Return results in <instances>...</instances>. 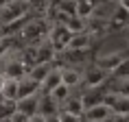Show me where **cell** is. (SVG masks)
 <instances>
[{
  "label": "cell",
  "instance_id": "44dd1931",
  "mask_svg": "<svg viewBox=\"0 0 129 122\" xmlns=\"http://www.w3.org/2000/svg\"><path fill=\"white\" fill-rule=\"evenodd\" d=\"M11 122H31V115L22 113V111H15V113L11 115Z\"/></svg>",
  "mask_w": 129,
  "mask_h": 122
},
{
  "label": "cell",
  "instance_id": "3957f363",
  "mask_svg": "<svg viewBox=\"0 0 129 122\" xmlns=\"http://www.w3.org/2000/svg\"><path fill=\"white\" fill-rule=\"evenodd\" d=\"M129 57V46L125 48V50H116V52H107V54H99L94 59V63L99 66V68H103L105 72H107L109 76H112V72H114L118 66H120L122 61Z\"/></svg>",
  "mask_w": 129,
  "mask_h": 122
},
{
  "label": "cell",
  "instance_id": "7402d4cb",
  "mask_svg": "<svg viewBox=\"0 0 129 122\" xmlns=\"http://www.w3.org/2000/svg\"><path fill=\"white\" fill-rule=\"evenodd\" d=\"M116 2H118V5H120V7H125L129 11V0H116Z\"/></svg>",
  "mask_w": 129,
  "mask_h": 122
},
{
  "label": "cell",
  "instance_id": "6da1fadb",
  "mask_svg": "<svg viewBox=\"0 0 129 122\" xmlns=\"http://www.w3.org/2000/svg\"><path fill=\"white\" fill-rule=\"evenodd\" d=\"M83 120H85V122H114V120L118 122V120H122V118L118 113H114L112 105L105 100V102L94 105V107L83 109Z\"/></svg>",
  "mask_w": 129,
  "mask_h": 122
},
{
  "label": "cell",
  "instance_id": "8fae6325",
  "mask_svg": "<svg viewBox=\"0 0 129 122\" xmlns=\"http://www.w3.org/2000/svg\"><path fill=\"white\" fill-rule=\"evenodd\" d=\"M61 81V68L59 66H53L50 68V72H48L46 76H44V81H42V92H53Z\"/></svg>",
  "mask_w": 129,
  "mask_h": 122
},
{
  "label": "cell",
  "instance_id": "8992f818",
  "mask_svg": "<svg viewBox=\"0 0 129 122\" xmlns=\"http://www.w3.org/2000/svg\"><path fill=\"white\" fill-rule=\"evenodd\" d=\"M24 13V5L22 2H15V0H11L9 5H5V7H0V24H9V22H15L20 20Z\"/></svg>",
  "mask_w": 129,
  "mask_h": 122
},
{
  "label": "cell",
  "instance_id": "5b68a950",
  "mask_svg": "<svg viewBox=\"0 0 129 122\" xmlns=\"http://www.w3.org/2000/svg\"><path fill=\"white\" fill-rule=\"evenodd\" d=\"M59 100L55 98L50 92H40V111L42 115H46V120H57V113H59Z\"/></svg>",
  "mask_w": 129,
  "mask_h": 122
},
{
  "label": "cell",
  "instance_id": "ba28073f",
  "mask_svg": "<svg viewBox=\"0 0 129 122\" xmlns=\"http://www.w3.org/2000/svg\"><path fill=\"white\" fill-rule=\"evenodd\" d=\"M40 92H42V83L31 79L28 74H24L18 81V98H22V96H33V94H40Z\"/></svg>",
  "mask_w": 129,
  "mask_h": 122
},
{
  "label": "cell",
  "instance_id": "e0dca14e",
  "mask_svg": "<svg viewBox=\"0 0 129 122\" xmlns=\"http://www.w3.org/2000/svg\"><path fill=\"white\" fill-rule=\"evenodd\" d=\"M63 24H66V26H68L72 33H81V31H85V28H88V20H85V18H79L77 13H75V15H70V18L63 22Z\"/></svg>",
  "mask_w": 129,
  "mask_h": 122
},
{
  "label": "cell",
  "instance_id": "603a6c76",
  "mask_svg": "<svg viewBox=\"0 0 129 122\" xmlns=\"http://www.w3.org/2000/svg\"><path fill=\"white\" fill-rule=\"evenodd\" d=\"M125 35H127V41H129V26L125 28Z\"/></svg>",
  "mask_w": 129,
  "mask_h": 122
},
{
  "label": "cell",
  "instance_id": "52a82bcc",
  "mask_svg": "<svg viewBox=\"0 0 129 122\" xmlns=\"http://www.w3.org/2000/svg\"><path fill=\"white\" fill-rule=\"evenodd\" d=\"M61 68V81L66 83L68 87H79V85H83V70L77 68V66H59Z\"/></svg>",
  "mask_w": 129,
  "mask_h": 122
},
{
  "label": "cell",
  "instance_id": "2e32d148",
  "mask_svg": "<svg viewBox=\"0 0 129 122\" xmlns=\"http://www.w3.org/2000/svg\"><path fill=\"white\" fill-rule=\"evenodd\" d=\"M55 63H35V66H31V68H28V72L26 74L31 76V79H35V81H44V76L48 74V72H50V68H53Z\"/></svg>",
  "mask_w": 129,
  "mask_h": 122
},
{
  "label": "cell",
  "instance_id": "ac0fdd59",
  "mask_svg": "<svg viewBox=\"0 0 129 122\" xmlns=\"http://www.w3.org/2000/svg\"><path fill=\"white\" fill-rule=\"evenodd\" d=\"M109 89L129 96V76H120V79H112L109 76Z\"/></svg>",
  "mask_w": 129,
  "mask_h": 122
},
{
  "label": "cell",
  "instance_id": "9a60e30c",
  "mask_svg": "<svg viewBox=\"0 0 129 122\" xmlns=\"http://www.w3.org/2000/svg\"><path fill=\"white\" fill-rule=\"evenodd\" d=\"M15 111H18L15 100H9V98H2L0 100V122H11V115Z\"/></svg>",
  "mask_w": 129,
  "mask_h": 122
},
{
  "label": "cell",
  "instance_id": "30bf717a",
  "mask_svg": "<svg viewBox=\"0 0 129 122\" xmlns=\"http://www.w3.org/2000/svg\"><path fill=\"white\" fill-rule=\"evenodd\" d=\"M94 37H96L94 31H92V28H85V31H81V33H75V35H72L68 48H92Z\"/></svg>",
  "mask_w": 129,
  "mask_h": 122
},
{
  "label": "cell",
  "instance_id": "ffe728a7",
  "mask_svg": "<svg viewBox=\"0 0 129 122\" xmlns=\"http://www.w3.org/2000/svg\"><path fill=\"white\" fill-rule=\"evenodd\" d=\"M81 120H83L81 113H72L66 109H59V113H57V122H81Z\"/></svg>",
  "mask_w": 129,
  "mask_h": 122
},
{
  "label": "cell",
  "instance_id": "d6986e66",
  "mask_svg": "<svg viewBox=\"0 0 129 122\" xmlns=\"http://www.w3.org/2000/svg\"><path fill=\"white\" fill-rule=\"evenodd\" d=\"M50 94H53L55 98L59 100V105H61V102H63V100H66V98H68L70 94H72V87H68L66 83H59V85H57V87H55L53 92H50Z\"/></svg>",
  "mask_w": 129,
  "mask_h": 122
},
{
  "label": "cell",
  "instance_id": "4fadbf2b",
  "mask_svg": "<svg viewBox=\"0 0 129 122\" xmlns=\"http://www.w3.org/2000/svg\"><path fill=\"white\" fill-rule=\"evenodd\" d=\"M18 81L20 79H13V76H5V81L0 85V92L5 98L9 100H18Z\"/></svg>",
  "mask_w": 129,
  "mask_h": 122
},
{
  "label": "cell",
  "instance_id": "277c9868",
  "mask_svg": "<svg viewBox=\"0 0 129 122\" xmlns=\"http://www.w3.org/2000/svg\"><path fill=\"white\" fill-rule=\"evenodd\" d=\"M109 81V74L103 68H99L94 61L83 66V87H94V85H105Z\"/></svg>",
  "mask_w": 129,
  "mask_h": 122
},
{
  "label": "cell",
  "instance_id": "7c38bea8",
  "mask_svg": "<svg viewBox=\"0 0 129 122\" xmlns=\"http://www.w3.org/2000/svg\"><path fill=\"white\" fill-rule=\"evenodd\" d=\"M99 2H101V0H77L75 13L79 15V18H85V20H90V18L94 15L96 7H99Z\"/></svg>",
  "mask_w": 129,
  "mask_h": 122
},
{
  "label": "cell",
  "instance_id": "5bb4252c",
  "mask_svg": "<svg viewBox=\"0 0 129 122\" xmlns=\"http://www.w3.org/2000/svg\"><path fill=\"white\" fill-rule=\"evenodd\" d=\"M61 109L72 111V113H81L83 115V102H81V94H70L66 100L61 102Z\"/></svg>",
  "mask_w": 129,
  "mask_h": 122
},
{
  "label": "cell",
  "instance_id": "7a4b0ae2",
  "mask_svg": "<svg viewBox=\"0 0 129 122\" xmlns=\"http://www.w3.org/2000/svg\"><path fill=\"white\" fill-rule=\"evenodd\" d=\"M72 31H70L66 24H61V22H53L50 24V28H48V41L55 46V50L57 52H61L63 48H68L70 39H72Z\"/></svg>",
  "mask_w": 129,
  "mask_h": 122
},
{
  "label": "cell",
  "instance_id": "9c48e42d",
  "mask_svg": "<svg viewBox=\"0 0 129 122\" xmlns=\"http://www.w3.org/2000/svg\"><path fill=\"white\" fill-rule=\"evenodd\" d=\"M18 105V111L22 113H28L33 118V113H37V109H40V94H33V96H22L15 100Z\"/></svg>",
  "mask_w": 129,
  "mask_h": 122
}]
</instances>
